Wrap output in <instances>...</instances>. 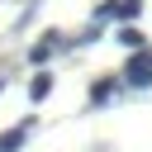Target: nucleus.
<instances>
[{
	"instance_id": "obj_7",
	"label": "nucleus",
	"mask_w": 152,
	"mask_h": 152,
	"mask_svg": "<svg viewBox=\"0 0 152 152\" xmlns=\"http://www.w3.org/2000/svg\"><path fill=\"white\" fill-rule=\"evenodd\" d=\"M52 38H57V33H48V43H33V52H28V57H33V62H48V57H52V48H57Z\"/></svg>"
},
{
	"instance_id": "obj_1",
	"label": "nucleus",
	"mask_w": 152,
	"mask_h": 152,
	"mask_svg": "<svg viewBox=\"0 0 152 152\" xmlns=\"http://www.w3.org/2000/svg\"><path fill=\"white\" fill-rule=\"evenodd\" d=\"M124 76H128L133 86H152V48H133V57H128Z\"/></svg>"
},
{
	"instance_id": "obj_4",
	"label": "nucleus",
	"mask_w": 152,
	"mask_h": 152,
	"mask_svg": "<svg viewBox=\"0 0 152 152\" xmlns=\"http://www.w3.org/2000/svg\"><path fill=\"white\" fill-rule=\"evenodd\" d=\"M119 43H124V48H147V38H142L133 24H124V28H119Z\"/></svg>"
},
{
	"instance_id": "obj_3",
	"label": "nucleus",
	"mask_w": 152,
	"mask_h": 152,
	"mask_svg": "<svg viewBox=\"0 0 152 152\" xmlns=\"http://www.w3.org/2000/svg\"><path fill=\"white\" fill-rule=\"evenodd\" d=\"M24 138H28V124H19V128H10V133L0 138V152H19V147H24Z\"/></svg>"
},
{
	"instance_id": "obj_5",
	"label": "nucleus",
	"mask_w": 152,
	"mask_h": 152,
	"mask_svg": "<svg viewBox=\"0 0 152 152\" xmlns=\"http://www.w3.org/2000/svg\"><path fill=\"white\" fill-rule=\"evenodd\" d=\"M48 90H52V76H48V71H38V76L28 81V95H33V100H43Z\"/></svg>"
},
{
	"instance_id": "obj_6",
	"label": "nucleus",
	"mask_w": 152,
	"mask_h": 152,
	"mask_svg": "<svg viewBox=\"0 0 152 152\" xmlns=\"http://www.w3.org/2000/svg\"><path fill=\"white\" fill-rule=\"evenodd\" d=\"M109 95H114V81H109V76H104V81H95V86H90V100H95V104H104V100H109Z\"/></svg>"
},
{
	"instance_id": "obj_2",
	"label": "nucleus",
	"mask_w": 152,
	"mask_h": 152,
	"mask_svg": "<svg viewBox=\"0 0 152 152\" xmlns=\"http://www.w3.org/2000/svg\"><path fill=\"white\" fill-rule=\"evenodd\" d=\"M138 10H142V0H119V5H104L100 19H138Z\"/></svg>"
}]
</instances>
